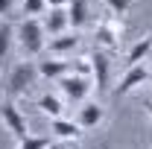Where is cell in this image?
I'll return each instance as SVG.
<instances>
[{
  "instance_id": "603a6c76",
  "label": "cell",
  "mask_w": 152,
  "mask_h": 149,
  "mask_svg": "<svg viewBox=\"0 0 152 149\" xmlns=\"http://www.w3.org/2000/svg\"><path fill=\"white\" fill-rule=\"evenodd\" d=\"M146 114H149V120H152V102H146Z\"/></svg>"
},
{
  "instance_id": "2e32d148",
  "label": "cell",
  "mask_w": 152,
  "mask_h": 149,
  "mask_svg": "<svg viewBox=\"0 0 152 149\" xmlns=\"http://www.w3.org/2000/svg\"><path fill=\"white\" fill-rule=\"evenodd\" d=\"M12 38H15V26L12 23H0V61L6 58V53H9V47H12Z\"/></svg>"
},
{
  "instance_id": "3957f363",
  "label": "cell",
  "mask_w": 152,
  "mask_h": 149,
  "mask_svg": "<svg viewBox=\"0 0 152 149\" xmlns=\"http://www.w3.org/2000/svg\"><path fill=\"white\" fill-rule=\"evenodd\" d=\"M120 35H123V23L114 18V15H105V18L96 23V29H94L96 47H99V50H105V53L120 47Z\"/></svg>"
},
{
  "instance_id": "4fadbf2b",
  "label": "cell",
  "mask_w": 152,
  "mask_h": 149,
  "mask_svg": "<svg viewBox=\"0 0 152 149\" xmlns=\"http://www.w3.org/2000/svg\"><path fill=\"white\" fill-rule=\"evenodd\" d=\"M35 108L44 117H50V120H58L61 117V111H64V99L61 96H56V93H41L35 99Z\"/></svg>"
},
{
  "instance_id": "8fae6325",
  "label": "cell",
  "mask_w": 152,
  "mask_h": 149,
  "mask_svg": "<svg viewBox=\"0 0 152 149\" xmlns=\"http://www.w3.org/2000/svg\"><path fill=\"white\" fill-rule=\"evenodd\" d=\"M50 56H56V58H67L70 53H73L76 47H79V35L76 32H64V35H56V38H50Z\"/></svg>"
},
{
  "instance_id": "5b68a950",
  "label": "cell",
  "mask_w": 152,
  "mask_h": 149,
  "mask_svg": "<svg viewBox=\"0 0 152 149\" xmlns=\"http://www.w3.org/2000/svg\"><path fill=\"white\" fill-rule=\"evenodd\" d=\"M0 117H3V126L12 131V137L15 140H23V137H29V131H26V117L20 114V108L15 102H3L0 105Z\"/></svg>"
},
{
  "instance_id": "d6986e66",
  "label": "cell",
  "mask_w": 152,
  "mask_h": 149,
  "mask_svg": "<svg viewBox=\"0 0 152 149\" xmlns=\"http://www.w3.org/2000/svg\"><path fill=\"white\" fill-rule=\"evenodd\" d=\"M70 73L76 76H91V58L82 56V58H70ZM94 79V76H91Z\"/></svg>"
},
{
  "instance_id": "8992f818",
  "label": "cell",
  "mask_w": 152,
  "mask_h": 149,
  "mask_svg": "<svg viewBox=\"0 0 152 149\" xmlns=\"http://www.w3.org/2000/svg\"><path fill=\"white\" fill-rule=\"evenodd\" d=\"M152 79V73L143 67V64H134V67H129L126 73H123V79L117 82V88H114V93L117 96H126V93H132V91H137L140 85H146Z\"/></svg>"
},
{
  "instance_id": "e0dca14e",
  "label": "cell",
  "mask_w": 152,
  "mask_h": 149,
  "mask_svg": "<svg viewBox=\"0 0 152 149\" xmlns=\"http://www.w3.org/2000/svg\"><path fill=\"white\" fill-rule=\"evenodd\" d=\"M47 0H23V15L26 18H38L41 12H47Z\"/></svg>"
},
{
  "instance_id": "ffe728a7",
  "label": "cell",
  "mask_w": 152,
  "mask_h": 149,
  "mask_svg": "<svg viewBox=\"0 0 152 149\" xmlns=\"http://www.w3.org/2000/svg\"><path fill=\"white\" fill-rule=\"evenodd\" d=\"M105 3H108L111 15H126V9H129V3H132V0H105Z\"/></svg>"
},
{
  "instance_id": "7402d4cb",
  "label": "cell",
  "mask_w": 152,
  "mask_h": 149,
  "mask_svg": "<svg viewBox=\"0 0 152 149\" xmlns=\"http://www.w3.org/2000/svg\"><path fill=\"white\" fill-rule=\"evenodd\" d=\"M67 3H70V0H47L50 9H67Z\"/></svg>"
},
{
  "instance_id": "6da1fadb",
  "label": "cell",
  "mask_w": 152,
  "mask_h": 149,
  "mask_svg": "<svg viewBox=\"0 0 152 149\" xmlns=\"http://www.w3.org/2000/svg\"><path fill=\"white\" fill-rule=\"evenodd\" d=\"M15 38H18L23 56L32 58V56H38V53H44V47H47V29H44V20L23 18L18 23V29H15Z\"/></svg>"
},
{
  "instance_id": "44dd1931",
  "label": "cell",
  "mask_w": 152,
  "mask_h": 149,
  "mask_svg": "<svg viewBox=\"0 0 152 149\" xmlns=\"http://www.w3.org/2000/svg\"><path fill=\"white\" fill-rule=\"evenodd\" d=\"M15 6V0H0V18L3 15H9V9Z\"/></svg>"
},
{
  "instance_id": "5bb4252c",
  "label": "cell",
  "mask_w": 152,
  "mask_h": 149,
  "mask_svg": "<svg viewBox=\"0 0 152 149\" xmlns=\"http://www.w3.org/2000/svg\"><path fill=\"white\" fill-rule=\"evenodd\" d=\"M149 50H152V35H143V38H137V41L132 44V50L126 53V64H129V67L140 64L143 58L149 56Z\"/></svg>"
},
{
  "instance_id": "277c9868",
  "label": "cell",
  "mask_w": 152,
  "mask_h": 149,
  "mask_svg": "<svg viewBox=\"0 0 152 149\" xmlns=\"http://www.w3.org/2000/svg\"><path fill=\"white\" fill-rule=\"evenodd\" d=\"M38 64L35 61H20V64H15V70H12V76H9V93L12 96H18V93L29 91V85L38 79Z\"/></svg>"
},
{
  "instance_id": "7c38bea8",
  "label": "cell",
  "mask_w": 152,
  "mask_h": 149,
  "mask_svg": "<svg viewBox=\"0 0 152 149\" xmlns=\"http://www.w3.org/2000/svg\"><path fill=\"white\" fill-rule=\"evenodd\" d=\"M67 26H70V15H67V9H50V15L44 18V29H47V35H50V38L64 35Z\"/></svg>"
},
{
  "instance_id": "7a4b0ae2",
  "label": "cell",
  "mask_w": 152,
  "mask_h": 149,
  "mask_svg": "<svg viewBox=\"0 0 152 149\" xmlns=\"http://www.w3.org/2000/svg\"><path fill=\"white\" fill-rule=\"evenodd\" d=\"M56 85H58V93H61L64 102H88V93L96 88L91 76H76V73L61 76Z\"/></svg>"
},
{
  "instance_id": "9c48e42d",
  "label": "cell",
  "mask_w": 152,
  "mask_h": 149,
  "mask_svg": "<svg viewBox=\"0 0 152 149\" xmlns=\"http://www.w3.org/2000/svg\"><path fill=\"white\" fill-rule=\"evenodd\" d=\"M102 117H105V108H102L99 102H82V108L76 114V123H79L82 129H96V126L102 123Z\"/></svg>"
},
{
  "instance_id": "30bf717a",
  "label": "cell",
  "mask_w": 152,
  "mask_h": 149,
  "mask_svg": "<svg viewBox=\"0 0 152 149\" xmlns=\"http://www.w3.org/2000/svg\"><path fill=\"white\" fill-rule=\"evenodd\" d=\"M50 131L58 140H79L82 137V126L76 120H67V117H58V120H50Z\"/></svg>"
},
{
  "instance_id": "ba28073f",
  "label": "cell",
  "mask_w": 152,
  "mask_h": 149,
  "mask_svg": "<svg viewBox=\"0 0 152 149\" xmlns=\"http://www.w3.org/2000/svg\"><path fill=\"white\" fill-rule=\"evenodd\" d=\"M38 73L50 82H58L61 76L70 73V58H56V56L44 58V61H38Z\"/></svg>"
},
{
  "instance_id": "52a82bcc",
  "label": "cell",
  "mask_w": 152,
  "mask_h": 149,
  "mask_svg": "<svg viewBox=\"0 0 152 149\" xmlns=\"http://www.w3.org/2000/svg\"><path fill=\"white\" fill-rule=\"evenodd\" d=\"M91 76H94V85H96V91H105L108 88V56H105V50H99L96 47L94 53H91Z\"/></svg>"
},
{
  "instance_id": "ac0fdd59",
  "label": "cell",
  "mask_w": 152,
  "mask_h": 149,
  "mask_svg": "<svg viewBox=\"0 0 152 149\" xmlns=\"http://www.w3.org/2000/svg\"><path fill=\"white\" fill-rule=\"evenodd\" d=\"M18 149H50V137H38V134H29L18 143Z\"/></svg>"
},
{
  "instance_id": "9a60e30c",
  "label": "cell",
  "mask_w": 152,
  "mask_h": 149,
  "mask_svg": "<svg viewBox=\"0 0 152 149\" xmlns=\"http://www.w3.org/2000/svg\"><path fill=\"white\" fill-rule=\"evenodd\" d=\"M67 15H70V26L79 29L88 23V0H70L67 3Z\"/></svg>"
}]
</instances>
